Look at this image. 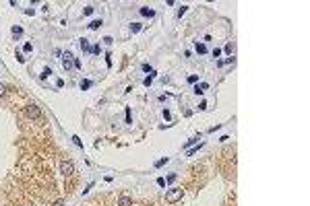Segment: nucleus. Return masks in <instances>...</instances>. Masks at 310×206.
Returning <instances> with one entry per match:
<instances>
[{"mask_svg": "<svg viewBox=\"0 0 310 206\" xmlns=\"http://www.w3.org/2000/svg\"><path fill=\"white\" fill-rule=\"evenodd\" d=\"M138 29H141V25H138V23H135V25H132V33H137Z\"/></svg>", "mask_w": 310, "mask_h": 206, "instance_id": "obj_10", "label": "nucleus"}, {"mask_svg": "<svg viewBox=\"0 0 310 206\" xmlns=\"http://www.w3.org/2000/svg\"><path fill=\"white\" fill-rule=\"evenodd\" d=\"M99 25H102V21H93V23L89 25V29H97V27H99Z\"/></svg>", "mask_w": 310, "mask_h": 206, "instance_id": "obj_8", "label": "nucleus"}, {"mask_svg": "<svg viewBox=\"0 0 310 206\" xmlns=\"http://www.w3.org/2000/svg\"><path fill=\"white\" fill-rule=\"evenodd\" d=\"M118 204L120 206H132V198H130V196H120Z\"/></svg>", "mask_w": 310, "mask_h": 206, "instance_id": "obj_4", "label": "nucleus"}, {"mask_svg": "<svg viewBox=\"0 0 310 206\" xmlns=\"http://www.w3.org/2000/svg\"><path fill=\"white\" fill-rule=\"evenodd\" d=\"M70 58H72V56H70V54H64V60H62V66H64V68H66V70H68L70 66H72V62H70Z\"/></svg>", "mask_w": 310, "mask_h": 206, "instance_id": "obj_5", "label": "nucleus"}, {"mask_svg": "<svg viewBox=\"0 0 310 206\" xmlns=\"http://www.w3.org/2000/svg\"><path fill=\"white\" fill-rule=\"evenodd\" d=\"M27 114H29V117H39V115H42V111H39V107H37V105H29V107H27Z\"/></svg>", "mask_w": 310, "mask_h": 206, "instance_id": "obj_3", "label": "nucleus"}, {"mask_svg": "<svg viewBox=\"0 0 310 206\" xmlns=\"http://www.w3.org/2000/svg\"><path fill=\"white\" fill-rule=\"evenodd\" d=\"M2 95H4V87L0 85V97H2Z\"/></svg>", "mask_w": 310, "mask_h": 206, "instance_id": "obj_11", "label": "nucleus"}, {"mask_svg": "<svg viewBox=\"0 0 310 206\" xmlns=\"http://www.w3.org/2000/svg\"><path fill=\"white\" fill-rule=\"evenodd\" d=\"M54 206H64V204H62V202H56V204H54Z\"/></svg>", "mask_w": 310, "mask_h": 206, "instance_id": "obj_12", "label": "nucleus"}, {"mask_svg": "<svg viewBox=\"0 0 310 206\" xmlns=\"http://www.w3.org/2000/svg\"><path fill=\"white\" fill-rule=\"evenodd\" d=\"M141 14H145V17H153L155 12L151 11V8H141Z\"/></svg>", "mask_w": 310, "mask_h": 206, "instance_id": "obj_7", "label": "nucleus"}, {"mask_svg": "<svg viewBox=\"0 0 310 206\" xmlns=\"http://www.w3.org/2000/svg\"><path fill=\"white\" fill-rule=\"evenodd\" d=\"M81 47H83L85 52H89V50H91V46H89V41H87V39H81Z\"/></svg>", "mask_w": 310, "mask_h": 206, "instance_id": "obj_6", "label": "nucleus"}, {"mask_svg": "<svg viewBox=\"0 0 310 206\" xmlns=\"http://www.w3.org/2000/svg\"><path fill=\"white\" fill-rule=\"evenodd\" d=\"M81 87H83V89H89V87H91V82H89V80H83V85H81Z\"/></svg>", "mask_w": 310, "mask_h": 206, "instance_id": "obj_9", "label": "nucleus"}, {"mask_svg": "<svg viewBox=\"0 0 310 206\" xmlns=\"http://www.w3.org/2000/svg\"><path fill=\"white\" fill-rule=\"evenodd\" d=\"M60 171L64 173V175H72V173H75V167H72L70 161H62V163H60Z\"/></svg>", "mask_w": 310, "mask_h": 206, "instance_id": "obj_2", "label": "nucleus"}, {"mask_svg": "<svg viewBox=\"0 0 310 206\" xmlns=\"http://www.w3.org/2000/svg\"><path fill=\"white\" fill-rule=\"evenodd\" d=\"M178 200H182V190H180V188H174V190H170V192L165 194V202H170V204L178 202Z\"/></svg>", "mask_w": 310, "mask_h": 206, "instance_id": "obj_1", "label": "nucleus"}]
</instances>
